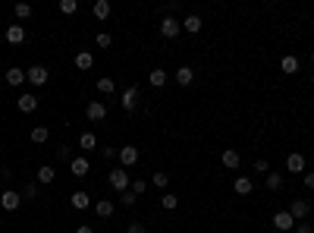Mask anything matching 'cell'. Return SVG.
Returning a JSON list of instances; mask_svg holds the SVG:
<instances>
[{
    "instance_id": "83f0119b",
    "label": "cell",
    "mask_w": 314,
    "mask_h": 233,
    "mask_svg": "<svg viewBox=\"0 0 314 233\" xmlns=\"http://www.w3.org/2000/svg\"><path fill=\"white\" fill-rule=\"evenodd\" d=\"M113 89H116V82H113V79H98V91H101V95H113Z\"/></svg>"
},
{
    "instance_id": "60d3db41",
    "label": "cell",
    "mask_w": 314,
    "mask_h": 233,
    "mask_svg": "<svg viewBox=\"0 0 314 233\" xmlns=\"http://www.w3.org/2000/svg\"><path fill=\"white\" fill-rule=\"evenodd\" d=\"M296 233H314V230L308 227V224H298V227H296Z\"/></svg>"
},
{
    "instance_id": "836d02e7",
    "label": "cell",
    "mask_w": 314,
    "mask_h": 233,
    "mask_svg": "<svg viewBox=\"0 0 314 233\" xmlns=\"http://www.w3.org/2000/svg\"><path fill=\"white\" fill-rule=\"evenodd\" d=\"M95 41H98V48H110V44H113V38L107 35V32H98V38H95Z\"/></svg>"
},
{
    "instance_id": "ffe728a7",
    "label": "cell",
    "mask_w": 314,
    "mask_h": 233,
    "mask_svg": "<svg viewBox=\"0 0 314 233\" xmlns=\"http://www.w3.org/2000/svg\"><path fill=\"white\" fill-rule=\"evenodd\" d=\"M53 177H57V170H53L50 164H44V167H38V183H41V186L53 183Z\"/></svg>"
},
{
    "instance_id": "8992f818",
    "label": "cell",
    "mask_w": 314,
    "mask_h": 233,
    "mask_svg": "<svg viewBox=\"0 0 314 233\" xmlns=\"http://www.w3.org/2000/svg\"><path fill=\"white\" fill-rule=\"evenodd\" d=\"M25 79H29L32 85H48V70H44V66H32V70L25 72Z\"/></svg>"
},
{
    "instance_id": "277c9868",
    "label": "cell",
    "mask_w": 314,
    "mask_h": 233,
    "mask_svg": "<svg viewBox=\"0 0 314 233\" xmlns=\"http://www.w3.org/2000/svg\"><path fill=\"white\" fill-rule=\"evenodd\" d=\"M19 205H22V196H19V192L6 189L3 196H0V208H3V211H16Z\"/></svg>"
},
{
    "instance_id": "44dd1931",
    "label": "cell",
    "mask_w": 314,
    "mask_h": 233,
    "mask_svg": "<svg viewBox=\"0 0 314 233\" xmlns=\"http://www.w3.org/2000/svg\"><path fill=\"white\" fill-rule=\"evenodd\" d=\"M6 82H10V85H22L25 82V72L19 70V66H10V70H6Z\"/></svg>"
},
{
    "instance_id": "5bb4252c",
    "label": "cell",
    "mask_w": 314,
    "mask_h": 233,
    "mask_svg": "<svg viewBox=\"0 0 314 233\" xmlns=\"http://www.w3.org/2000/svg\"><path fill=\"white\" fill-rule=\"evenodd\" d=\"M119 101H123V110H129V114H132V108H135V101H138V89H135V85H129Z\"/></svg>"
},
{
    "instance_id": "7bdbcfd3",
    "label": "cell",
    "mask_w": 314,
    "mask_h": 233,
    "mask_svg": "<svg viewBox=\"0 0 314 233\" xmlns=\"http://www.w3.org/2000/svg\"><path fill=\"white\" fill-rule=\"evenodd\" d=\"M311 63H314V51H311Z\"/></svg>"
},
{
    "instance_id": "ba28073f",
    "label": "cell",
    "mask_w": 314,
    "mask_h": 233,
    "mask_svg": "<svg viewBox=\"0 0 314 233\" xmlns=\"http://www.w3.org/2000/svg\"><path fill=\"white\" fill-rule=\"evenodd\" d=\"M85 114H88V120H95V123H101V120L107 117V104H104V101H91Z\"/></svg>"
},
{
    "instance_id": "7c38bea8",
    "label": "cell",
    "mask_w": 314,
    "mask_h": 233,
    "mask_svg": "<svg viewBox=\"0 0 314 233\" xmlns=\"http://www.w3.org/2000/svg\"><path fill=\"white\" fill-rule=\"evenodd\" d=\"M220 161H223V167H230V170H236L239 164H242V155L239 151H232V148H226L223 155H220Z\"/></svg>"
},
{
    "instance_id": "e575fe53",
    "label": "cell",
    "mask_w": 314,
    "mask_h": 233,
    "mask_svg": "<svg viewBox=\"0 0 314 233\" xmlns=\"http://www.w3.org/2000/svg\"><path fill=\"white\" fill-rule=\"evenodd\" d=\"M16 16H19V19H29V16H32V6H29V3H16Z\"/></svg>"
},
{
    "instance_id": "4dcf8cb0",
    "label": "cell",
    "mask_w": 314,
    "mask_h": 233,
    "mask_svg": "<svg viewBox=\"0 0 314 233\" xmlns=\"http://www.w3.org/2000/svg\"><path fill=\"white\" fill-rule=\"evenodd\" d=\"M79 10V3L76 0H60V13H66V16H72V13Z\"/></svg>"
},
{
    "instance_id": "d6a6232c",
    "label": "cell",
    "mask_w": 314,
    "mask_h": 233,
    "mask_svg": "<svg viewBox=\"0 0 314 233\" xmlns=\"http://www.w3.org/2000/svg\"><path fill=\"white\" fill-rule=\"evenodd\" d=\"M151 183H154L157 189H166V183H170V177H166V174H154V177H151Z\"/></svg>"
},
{
    "instance_id": "9c48e42d",
    "label": "cell",
    "mask_w": 314,
    "mask_h": 233,
    "mask_svg": "<svg viewBox=\"0 0 314 233\" xmlns=\"http://www.w3.org/2000/svg\"><path fill=\"white\" fill-rule=\"evenodd\" d=\"M16 108L22 110V114H35V110H38V98L35 95H19Z\"/></svg>"
},
{
    "instance_id": "6da1fadb",
    "label": "cell",
    "mask_w": 314,
    "mask_h": 233,
    "mask_svg": "<svg viewBox=\"0 0 314 233\" xmlns=\"http://www.w3.org/2000/svg\"><path fill=\"white\" fill-rule=\"evenodd\" d=\"M160 35H164V38H179V35H182V22L173 19V16H164V19H160Z\"/></svg>"
},
{
    "instance_id": "d590c367",
    "label": "cell",
    "mask_w": 314,
    "mask_h": 233,
    "mask_svg": "<svg viewBox=\"0 0 314 233\" xmlns=\"http://www.w3.org/2000/svg\"><path fill=\"white\" fill-rule=\"evenodd\" d=\"M255 170H258V174H270V164H267V158H258V161H255Z\"/></svg>"
},
{
    "instance_id": "f35d334b",
    "label": "cell",
    "mask_w": 314,
    "mask_h": 233,
    "mask_svg": "<svg viewBox=\"0 0 314 233\" xmlns=\"http://www.w3.org/2000/svg\"><path fill=\"white\" fill-rule=\"evenodd\" d=\"M126 233H148V230H145V227H142V224H132V227H129V230H126Z\"/></svg>"
},
{
    "instance_id": "3957f363",
    "label": "cell",
    "mask_w": 314,
    "mask_h": 233,
    "mask_svg": "<svg viewBox=\"0 0 314 233\" xmlns=\"http://www.w3.org/2000/svg\"><path fill=\"white\" fill-rule=\"evenodd\" d=\"M119 164H123V170L126 167H135V164H138V148H135V145H126V148H119Z\"/></svg>"
},
{
    "instance_id": "cb8c5ba5",
    "label": "cell",
    "mask_w": 314,
    "mask_h": 233,
    "mask_svg": "<svg viewBox=\"0 0 314 233\" xmlns=\"http://www.w3.org/2000/svg\"><path fill=\"white\" fill-rule=\"evenodd\" d=\"M280 66H283V72H289V76H292V72H298V57L286 54V57H283V63H280Z\"/></svg>"
},
{
    "instance_id": "4fadbf2b",
    "label": "cell",
    "mask_w": 314,
    "mask_h": 233,
    "mask_svg": "<svg viewBox=\"0 0 314 233\" xmlns=\"http://www.w3.org/2000/svg\"><path fill=\"white\" fill-rule=\"evenodd\" d=\"M69 170L76 177H85L91 170V161H88V158H72V161H69Z\"/></svg>"
},
{
    "instance_id": "8fae6325",
    "label": "cell",
    "mask_w": 314,
    "mask_h": 233,
    "mask_svg": "<svg viewBox=\"0 0 314 233\" xmlns=\"http://www.w3.org/2000/svg\"><path fill=\"white\" fill-rule=\"evenodd\" d=\"M69 205H72V208H76V211H85V208H88V205H91L88 192H82V189H79V192H72V196H69Z\"/></svg>"
},
{
    "instance_id": "8d00e7d4",
    "label": "cell",
    "mask_w": 314,
    "mask_h": 233,
    "mask_svg": "<svg viewBox=\"0 0 314 233\" xmlns=\"http://www.w3.org/2000/svg\"><path fill=\"white\" fill-rule=\"evenodd\" d=\"M135 198H138L135 192H129V189H126V192H123V198H119V202H123V205H129V208H132V205H135Z\"/></svg>"
},
{
    "instance_id": "ab89813d",
    "label": "cell",
    "mask_w": 314,
    "mask_h": 233,
    "mask_svg": "<svg viewBox=\"0 0 314 233\" xmlns=\"http://www.w3.org/2000/svg\"><path fill=\"white\" fill-rule=\"evenodd\" d=\"M302 179H305V186H308V189H314V174H305Z\"/></svg>"
},
{
    "instance_id": "9a60e30c",
    "label": "cell",
    "mask_w": 314,
    "mask_h": 233,
    "mask_svg": "<svg viewBox=\"0 0 314 233\" xmlns=\"http://www.w3.org/2000/svg\"><path fill=\"white\" fill-rule=\"evenodd\" d=\"M6 41L10 44H22L25 41V29L22 25H6Z\"/></svg>"
},
{
    "instance_id": "2e32d148",
    "label": "cell",
    "mask_w": 314,
    "mask_h": 233,
    "mask_svg": "<svg viewBox=\"0 0 314 233\" xmlns=\"http://www.w3.org/2000/svg\"><path fill=\"white\" fill-rule=\"evenodd\" d=\"M201 25H204V22H201V16H195V13L182 19V29L189 32V35H198V32H201Z\"/></svg>"
},
{
    "instance_id": "5b68a950",
    "label": "cell",
    "mask_w": 314,
    "mask_h": 233,
    "mask_svg": "<svg viewBox=\"0 0 314 233\" xmlns=\"http://www.w3.org/2000/svg\"><path fill=\"white\" fill-rule=\"evenodd\" d=\"M273 227L286 233V230H292V227H296V217H292L289 211H277V215H273Z\"/></svg>"
},
{
    "instance_id": "d6986e66",
    "label": "cell",
    "mask_w": 314,
    "mask_h": 233,
    "mask_svg": "<svg viewBox=\"0 0 314 233\" xmlns=\"http://www.w3.org/2000/svg\"><path fill=\"white\" fill-rule=\"evenodd\" d=\"M232 189H236L239 196H248V192L255 189V183H251L248 177H236V183H232Z\"/></svg>"
},
{
    "instance_id": "1f68e13d",
    "label": "cell",
    "mask_w": 314,
    "mask_h": 233,
    "mask_svg": "<svg viewBox=\"0 0 314 233\" xmlns=\"http://www.w3.org/2000/svg\"><path fill=\"white\" fill-rule=\"evenodd\" d=\"M160 205H164V208H166V211H173V208H176V205H179V198H176V196H173V192H166V196H164V198H160Z\"/></svg>"
},
{
    "instance_id": "e0dca14e",
    "label": "cell",
    "mask_w": 314,
    "mask_h": 233,
    "mask_svg": "<svg viewBox=\"0 0 314 233\" xmlns=\"http://www.w3.org/2000/svg\"><path fill=\"white\" fill-rule=\"evenodd\" d=\"M72 63H76V70H91V66H95V57H91L88 51H79Z\"/></svg>"
},
{
    "instance_id": "484cf974",
    "label": "cell",
    "mask_w": 314,
    "mask_h": 233,
    "mask_svg": "<svg viewBox=\"0 0 314 233\" xmlns=\"http://www.w3.org/2000/svg\"><path fill=\"white\" fill-rule=\"evenodd\" d=\"M110 10H113V6L107 3V0H98V3H95V19H107V16H110Z\"/></svg>"
},
{
    "instance_id": "603a6c76",
    "label": "cell",
    "mask_w": 314,
    "mask_h": 233,
    "mask_svg": "<svg viewBox=\"0 0 314 233\" xmlns=\"http://www.w3.org/2000/svg\"><path fill=\"white\" fill-rule=\"evenodd\" d=\"M48 136H50L48 126H35V129H32V142H35V145H44V142H48Z\"/></svg>"
},
{
    "instance_id": "f546056e",
    "label": "cell",
    "mask_w": 314,
    "mask_h": 233,
    "mask_svg": "<svg viewBox=\"0 0 314 233\" xmlns=\"http://www.w3.org/2000/svg\"><path fill=\"white\" fill-rule=\"evenodd\" d=\"M280 186H283V177H280V174H267V189H270V192H277Z\"/></svg>"
},
{
    "instance_id": "f1b7e54d",
    "label": "cell",
    "mask_w": 314,
    "mask_h": 233,
    "mask_svg": "<svg viewBox=\"0 0 314 233\" xmlns=\"http://www.w3.org/2000/svg\"><path fill=\"white\" fill-rule=\"evenodd\" d=\"M38 196H41V186H38V183H29L22 189V198H38Z\"/></svg>"
},
{
    "instance_id": "ac0fdd59",
    "label": "cell",
    "mask_w": 314,
    "mask_h": 233,
    "mask_svg": "<svg viewBox=\"0 0 314 233\" xmlns=\"http://www.w3.org/2000/svg\"><path fill=\"white\" fill-rule=\"evenodd\" d=\"M308 211H311V205H308V202H292V205H289V215L296 217V221L308 217Z\"/></svg>"
},
{
    "instance_id": "30bf717a",
    "label": "cell",
    "mask_w": 314,
    "mask_h": 233,
    "mask_svg": "<svg viewBox=\"0 0 314 233\" xmlns=\"http://www.w3.org/2000/svg\"><path fill=\"white\" fill-rule=\"evenodd\" d=\"M286 167H289L292 174H302V170H305V155H302V151H292V155L286 158Z\"/></svg>"
},
{
    "instance_id": "4316f807",
    "label": "cell",
    "mask_w": 314,
    "mask_h": 233,
    "mask_svg": "<svg viewBox=\"0 0 314 233\" xmlns=\"http://www.w3.org/2000/svg\"><path fill=\"white\" fill-rule=\"evenodd\" d=\"M79 145H82L85 151H91L98 145V139H95V132H82V136H79Z\"/></svg>"
},
{
    "instance_id": "7a4b0ae2",
    "label": "cell",
    "mask_w": 314,
    "mask_h": 233,
    "mask_svg": "<svg viewBox=\"0 0 314 233\" xmlns=\"http://www.w3.org/2000/svg\"><path fill=\"white\" fill-rule=\"evenodd\" d=\"M107 177H110V186H113V189H116V192H126V189H129V174H126L123 167L110 170V174H107Z\"/></svg>"
},
{
    "instance_id": "ee69618b",
    "label": "cell",
    "mask_w": 314,
    "mask_h": 233,
    "mask_svg": "<svg viewBox=\"0 0 314 233\" xmlns=\"http://www.w3.org/2000/svg\"><path fill=\"white\" fill-rule=\"evenodd\" d=\"M0 227H3V224H0Z\"/></svg>"
},
{
    "instance_id": "74e56055",
    "label": "cell",
    "mask_w": 314,
    "mask_h": 233,
    "mask_svg": "<svg viewBox=\"0 0 314 233\" xmlns=\"http://www.w3.org/2000/svg\"><path fill=\"white\" fill-rule=\"evenodd\" d=\"M145 189H148V183H145V179H135V183H132V192H135V196H142Z\"/></svg>"
},
{
    "instance_id": "7402d4cb",
    "label": "cell",
    "mask_w": 314,
    "mask_h": 233,
    "mask_svg": "<svg viewBox=\"0 0 314 233\" xmlns=\"http://www.w3.org/2000/svg\"><path fill=\"white\" fill-rule=\"evenodd\" d=\"M148 82L154 85V89H160V85H166V72L157 66V70H151V72H148Z\"/></svg>"
},
{
    "instance_id": "b9f144b4",
    "label": "cell",
    "mask_w": 314,
    "mask_h": 233,
    "mask_svg": "<svg viewBox=\"0 0 314 233\" xmlns=\"http://www.w3.org/2000/svg\"><path fill=\"white\" fill-rule=\"evenodd\" d=\"M76 233H95V230H91V227H85V224H82V227H76Z\"/></svg>"
},
{
    "instance_id": "d4e9b609",
    "label": "cell",
    "mask_w": 314,
    "mask_h": 233,
    "mask_svg": "<svg viewBox=\"0 0 314 233\" xmlns=\"http://www.w3.org/2000/svg\"><path fill=\"white\" fill-rule=\"evenodd\" d=\"M95 211H98V217H113V211H116V208H113V202H107V198H104V202L95 205Z\"/></svg>"
},
{
    "instance_id": "52a82bcc",
    "label": "cell",
    "mask_w": 314,
    "mask_h": 233,
    "mask_svg": "<svg viewBox=\"0 0 314 233\" xmlns=\"http://www.w3.org/2000/svg\"><path fill=\"white\" fill-rule=\"evenodd\" d=\"M173 79H176V82L185 89V85H192V82H195V70H192V66H179V70L173 72Z\"/></svg>"
}]
</instances>
